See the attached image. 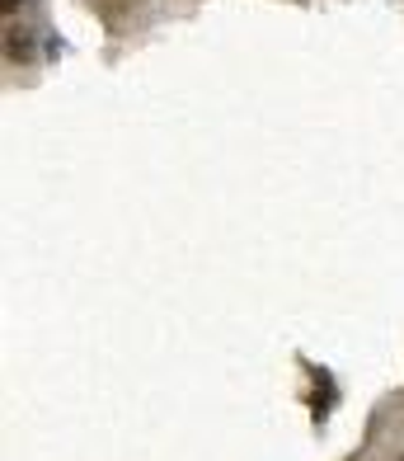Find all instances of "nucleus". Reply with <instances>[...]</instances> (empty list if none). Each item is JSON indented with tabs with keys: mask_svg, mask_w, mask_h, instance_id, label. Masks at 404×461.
I'll use <instances>...</instances> for the list:
<instances>
[{
	"mask_svg": "<svg viewBox=\"0 0 404 461\" xmlns=\"http://www.w3.org/2000/svg\"><path fill=\"white\" fill-rule=\"evenodd\" d=\"M5 10H10V14H14V10H19V0H5Z\"/></svg>",
	"mask_w": 404,
	"mask_h": 461,
	"instance_id": "f03ea898",
	"label": "nucleus"
},
{
	"mask_svg": "<svg viewBox=\"0 0 404 461\" xmlns=\"http://www.w3.org/2000/svg\"><path fill=\"white\" fill-rule=\"evenodd\" d=\"M400 461H404V456H400Z\"/></svg>",
	"mask_w": 404,
	"mask_h": 461,
	"instance_id": "7ed1b4c3",
	"label": "nucleus"
},
{
	"mask_svg": "<svg viewBox=\"0 0 404 461\" xmlns=\"http://www.w3.org/2000/svg\"><path fill=\"white\" fill-rule=\"evenodd\" d=\"M5 43H10V48H5V52H10V61H29V57H33V48H29L33 38H29L24 29H10V33H5Z\"/></svg>",
	"mask_w": 404,
	"mask_h": 461,
	"instance_id": "f257e3e1",
	"label": "nucleus"
}]
</instances>
